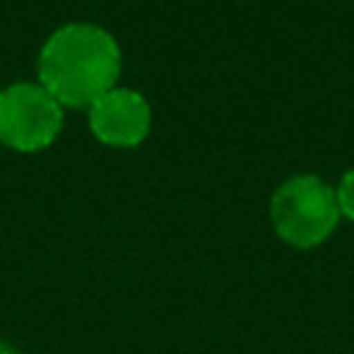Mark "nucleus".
Returning a JSON list of instances; mask_svg holds the SVG:
<instances>
[{"label":"nucleus","mask_w":354,"mask_h":354,"mask_svg":"<svg viewBox=\"0 0 354 354\" xmlns=\"http://www.w3.org/2000/svg\"><path fill=\"white\" fill-rule=\"evenodd\" d=\"M335 199H337L340 216H346L348 221H354V169H348L340 177V183L335 188Z\"/></svg>","instance_id":"5"},{"label":"nucleus","mask_w":354,"mask_h":354,"mask_svg":"<svg viewBox=\"0 0 354 354\" xmlns=\"http://www.w3.org/2000/svg\"><path fill=\"white\" fill-rule=\"evenodd\" d=\"M86 111L91 136L111 149L138 147L152 127V105L136 88L113 86L111 91L97 97Z\"/></svg>","instance_id":"4"},{"label":"nucleus","mask_w":354,"mask_h":354,"mask_svg":"<svg viewBox=\"0 0 354 354\" xmlns=\"http://www.w3.org/2000/svg\"><path fill=\"white\" fill-rule=\"evenodd\" d=\"M36 72L64 108H88L116 86L122 50L111 30L94 22H66L41 44Z\"/></svg>","instance_id":"1"},{"label":"nucleus","mask_w":354,"mask_h":354,"mask_svg":"<svg viewBox=\"0 0 354 354\" xmlns=\"http://www.w3.org/2000/svg\"><path fill=\"white\" fill-rule=\"evenodd\" d=\"M0 354H17V351H14L8 343H3V340H0Z\"/></svg>","instance_id":"6"},{"label":"nucleus","mask_w":354,"mask_h":354,"mask_svg":"<svg viewBox=\"0 0 354 354\" xmlns=\"http://www.w3.org/2000/svg\"><path fill=\"white\" fill-rule=\"evenodd\" d=\"M274 232L293 249H313L324 243L340 218L335 188L315 174H296L285 180L268 202Z\"/></svg>","instance_id":"2"},{"label":"nucleus","mask_w":354,"mask_h":354,"mask_svg":"<svg viewBox=\"0 0 354 354\" xmlns=\"http://www.w3.org/2000/svg\"><path fill=\"white\" fill-rule=\"evenodd\" d=\"M64 127V105L41 83H11L0 91V144L14 152L47 149Z\"/></svg>","instance_id":"3"}]
</instances>
